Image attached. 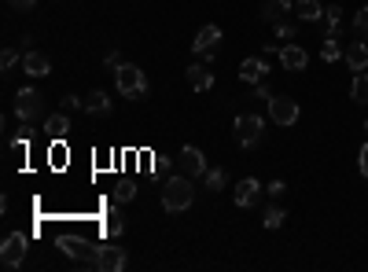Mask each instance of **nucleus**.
Wrapping results in <instances>:
<instances>
[{
    "mask_svg": "<svg viewBox=\"0 0 368 272\" xmlns=\"http://www.w3.org/2000/svg\"><path fill=\"white\" fill-rule=\"evenodd\" d=\"M192 202H195V188H192V177H169L166 184H162V206L169 214H184V210H192Z\"/></svg>",
    "mask_w": 368,
    "mask_h": 272,
    "instance_id": "nucleus-1",
    "label": "nucleus"
},
{
    "mask_svg": "<svg viewBox=\"0 0 368 272\" xmlns=\"http://www.w3.org/2000/svg\"><path fill=\"white\" fill-rule=\"evenodd\" d=\"M114 88L125 99H144L148 96V74H144L137 63H122V67L114 70Z\"/></svg>",
    "mask_w": 368,
    "mask_h": 272,
    "instance_id": "nucleus-2",
    "label": "nucleus"
},
{
    "mask_svg": "<svg viewBox=\"0 0 368 272\" xmlns=\"http://www.w3.org/2000/svg\"><path fill=\"white\" fill-rule=\"evenodd\" d=\"M41 111H45V96L37 93L33 85L19 88V93H15V118H19L22 125H30V122L41 118Z\"/></svg>",
    "mask_w": 368,
    "mask_h": 272,
    "instance_id": "nucleus-3",
    "label": "nucleus"
},
{
    "mask_svg": "<svg viewBox=\"0 0 368 272\" xmlns=\"http://www.w3.org/2000/svg\"><path fill=\"white\" fill-rule=\"evenodd\" d=\"M261 133H266V122H261L258 114H240V118H236V144L240 147H258Z\"/></svg>",
    "mask_w": 368,
    "mask_h": 272,
    "instance_id": "nucleus-4",
    "label": "nucleus"
},
{
    "mask_svg": "<svg viewBox=\"0 0 368 272\" xmlns=\"http://www.w3.org/2000/svg\"><path fill=\"white\" fill-rule=\"evenodd\" d=\"M26 250H30V236H22V232H11V236L4 239V247H0V262H4V269H19Z\"/></svg>",
    "mask_w": 368,
    "mask_h": 272,
    "instance_id": "nucleus-5",
    "label": "nucleus"
},
{
    "mask_svg": "<svg viewBox=\"0 0 368 272\" xmlns=\"http://www.w3.org/2000/svg\"><path fill=\"white\" fill-rule=\"evenodd\" d=\"M269 118H273L276 125L291 129V125L298 122V99H291V96H273V99H269Z\"/></svg>",
    "mask_w": 368,
    "mask_h": 272,
    "instance_id": "nucleus-6",
    "label": "nucleus"
},
{
    "mask_svg": "<svg viewBox=\"0 0 368 272\" xmlns=\"http://www.w3.org/2000/svg\"><path fill=\"white\" fill-rule=\"evenodd\" d=\"M177 166H181V173L184 177H192V180H199V177H206V154L199 151V147H181V154H177Z\"/></svg>",
    "mask_w": 368,
    "mask_h": 272,
    "instance_id": "nucleus-7",
    "label": "nucleus"
},
{
    "mask_svg": "<svg viewBox=\"0 0 368 272\" xmlns=\"http://www.w3.org/2000/svg\"><path fill=\"white\" fill-rule=\"evenodd\" d=\"M125 250L122 247H111V243H100V250H96V269L100 272H122L125 269Z\"/></svg>",
    "mask_w": 368,
    "mask_h": 272,
    "instance_id": "nucleus-8",
    "label": "nucleus"
},
{
    "mask_svg": "<svg viewBox=\"0 0 368 272\" xmlns=\"http://www.w3.org/2000/svg\"><path fill=\"white\" fill-rule=\"evenodd\" d=\"M258 195H261V184L254 177H243L240 184H236V191H232V199H236V206L240 210H251V206H258Z\"/></svg>",
    "mask_w": 368,
    "mask_h": 272,
    "instance_id": "nucleus-9",
    "label": "nucleus"
},
{
    "mask_svg": "<svg viewBox=\"0 0 368 272\" xmlns=\"http://www.w3.org/2000/svg\"><path fill=\"white\" fill-rule=\"evenodd\" d=\"M276 56H280V67L284 70H306V63H309V51L302 48V45H284Z\"/></svg>",
    "mask_w": 368,
    "mask_h": 272,
    "instance_id": "nucleus-10",
    "label": "nucleus"
},
{
    "mask_svg": "<svg viewBox=\"0 0 368 272\" xmlns=\"http://www.w3.org/2000/svg\"><path fill=\"white\" fill-rule=\"evenodd\" d=\"M287 11H295L291 0H261V11H258V19L261 22H284L287 19Z\"/></svg>",
    "mask_w": 368,
    "mask_h": 272,
    "instance_id": "nucleus-11",
    "label": "nucleus"
},
{
    "mask_svg": "<svg viewBox=\"0 0 368 272\" xmlns=\"http://www.w3.org/2000/svg\"><path fill=\"white\" fill-rule=\"evenodd\" d=\"M343 56H346V67H350L353 74H365V70H368V45H365V41H350Z\"/></svg>",
    "mask_w": 368,
    "mask_h": 272,
    "instance_id": "nucleus-12",
    "label": "nucleus"
},
{
    "mask_svg": "<svg viewBox=\"0 0 368 272\" xmlns=\"http://www.w3.org/2000/svg\"><path fill=\"white\" fill-rule=\"evenodd\" d=\"M184 77H188V85L195 88V93H210V88H214V70H206L203 63L188 67V70H184Z\"/></svg>",
    "mask_w": 368,
    "mask_h": 272,
    "instance_id": "nucleus-13",
    "label": "nucleus"
},
{
    "mask_svg": "<svg viewBox=\"0 0 368 272\" xmlns=\"http://www.w3.org/2000/svg\"><path fill=\"white\" fill-rule=\"evenodd\" d=\"M217 41H221V30H217L214 22H210V26H203V30L195 33L192 51H195V56H203V51H214V48H217Z\"/></svg>",
    "mask_w": 368,
    "mask_h": 272,
    "instance_id": "nucleus-14",
    "label": "nucleus"
},
{
    "mask_svg": "<svg viewBox=\"0 0 368 272\" xmlns=\"http://www.w3.org/2000/svg\"><path fill=\"white\" fill-rule=\"evenodd\" d=\"M22 70L30 77H45V74H52V59L45 56V51H26V56H22Z\"/></svg>",
    "mask_w": 368,
    "mask_h": 272,
    "instance_id": "nucleus-15",
    "label": "nucleus"
},
{
    "mask_svg": "<svg viewBox=\"0 0 368 272\" xmlns=\"http://www.w3.org/2000/svg\"><path fill=\"white\" fill-rule=\"evenodd\" d=\"M266 74H269V67H266V59H258V56H251V59H243V63H240V77H243L247 85L266 81Z\"/></svg>",
    "mask_w": 368,
    "mask_h": 272,
    "instance_id": "nucleus-16",
    "label": "nucleus"
},
{
    "mask_svg": "<svg viewBox=\"0 0 368 272\" xmlns=\"http://www.w3.org/2000/svg\"><path fill=\"white\" fill-rule=\"evenodd\" d=\"M85 114H92V118H107L111 114V96L100 93V88H92V93L85 96Z\"/></svg>",
    "mask_w": 368,
    "mask_h": 272,
    "instance_id": "nucleus-17",
    "label": "nucleus"
},
{
    "mask_svg": "<svg viewBox=\"0 0 368 272\" xmlns=\"http://www.w3.org/2000/svg\"><path fill=\"white\" fill-rule=\"evenodd\" d=\"M45 133H48V140H67V136H70V118H67V111H59V114H52V118H45Z\"/></svg>",
    "mask_w": 368,
    "mask_h": 272,
    "instance_id": "nucleus-18",
    "label": "nucleus"
},
{
    "mask_svg": "<svg viewBox=\"0 0 368 272\" xmlns=\"http://www.w3.org/2000/svg\"><path fill=\"white\" fill-rule=\"evenodd\" d=\"M295 15L302 22H321L324 19V8H321V0H298L295 4Z\"/></svg>",
    "mask_w": 368,
    "mask_h": 272,
    "instance_id": "nucleus-19",
    "label": "nucleus"
},
{
    "mask_svg": "<svg viewBox=\"0 0 368 272\" xmlns=\"http://www.w3.org/2000/svg\"><path fill=\"white\" fill-rule=\"evenodd\" d=\"M350 99H353V103H368V74H353Z\"/></svg>",
    "mask_w": 368,
    "mask_h": 272,
    "instance_id": "nucleus-20",
    "label": "nucleus"
},
{
    "mask_svg": "<svg viewBox=\"0 0 368 272\" xmlns=\"http://www.w3.org/2000/svg\"><path fill=\"white\" fill-rule=\"evenodd\" d=\"M321 59H324V63L343 59V45H339V37H324V45H321Z\"/></svg>",
    "mask_w": 368,
    "mask_h": 272,
    "instance_id": "nucleus-21",
    "label": "nucleus"
},
{
    "mask_svg": "<svg viewBox=\"0 0 368 272\" xmlns=\"http://www.w3.org/2000/svg\"><path fill=\"white\" fill-rule=\"evenodd\" d=\"M261 221H266V228H280L287 221L284 206H266V214H261Z\"/></svg>",
    "mask_w": 368,
    "mask_h": 272,
    "instance_id": "nucleus-22",
    "label": "nucleus"
},
{
    "mask_svg": "<svg viewBox=\"0 0 368 272\" xmlns=\"http://www.w3.org/2000/svg\"><path fill=\"white\" fill-rule=\"evenodd\" d=\"M203 188H206V191H221V188H225V170H206Z\"/></svg>",
    "mask_w": 368,
    "mask_h": 272,
    "instance_id": "nucleus-23",
    "label": "nucleus"
},
{
    "mask_svg": "<svg viewBox=\"0 0 368 272\" xmlns=\"http://www.w3.org/2000/svg\"><path fill=\"white\" fill-rule=\"evenodd\" d=\"M103 232H107V236H122V232H125L122 214H118V210H111V214H107V221H103Z\"/></svg>",
    "mask_w": 368,
    "mask_h": 272,
    "instance_id": "nucleus-24",
    "label": "nucleus"
},
{
    "mask_svg": "<svg viewBox=\"0 0 368 272\" xmlns=\"http://www.w3.org/2000/svg\"><path fill=\"white\" fill-rule=\"evenodd\" d=\"M353 33H358L361 41H368V4L358 11V15H353Z\"/></svg>",
    "mask_w": 368,
    "mask_h": 272,
    "instance_id": "nucleus-25",
    "label": "nucleus"
},
{
    "mask_svg": "<svg viewBox=\"0 0 368 272\" xmlns=\"http://www.w3.org/2000/svg\"><path fill=\"white\" fill-rule=\"evenodd\" d=\"M324 22H328V30H339L343 26V8H324Z\"/></svg>",
    "mask_w": 368,
    "mask_h": 272,
    "instance_id": "nucleus-26",
    "label": "nucleus"
},
{
    "mask_svg": "<svg viewBox=\"0 0 368 272\" xmlns=\"http://www.w3.org/2000/svg\"><path fill=\"white\" fill-rule=\"evenodd\" d=\"M133 195H137V184H129V180H122V184L114 188V199L118 202H133Z\"/></svg>",
    "mask_w": 368,
    "mask_h": 272,
    "instance_id": "nucleus-27",
    "label": "nucleus"
},
{
    "mask_svg": "<svg viewBox=\"0 0 368 272\" xmlns=\"http://www.w3.org/2000/svg\"><path fill=\"white\" fill-rule=\"evenodd\" d=\"M276 37H280V41H295V37H298V30H295V26L291 22H276Z\"/></svg>",
    "mask_w": 368,
    "mask_h": 272,
    "instance_id": "nucleus-28",
    "label": "nucleus"
},
{
    "mask_svg": "<svg viewBox=\"0 0 368 272\" xmlns=\"http://www.w3.org/2000/svg\"><path fill=\"white\" fill-rule=\"evenodd\" d=\"M63 111H85V96H63Z\"/></svg>",
    "mask_w": 368,
    "mask_h": 272,
    "instance_id": "nucleus-29",
    "label": "nucleus"
},
{
    "mask_svg": "<svg viewBox=\"0 0 368 272\" xmlns=\"http://www.w3.org/2000/svg\"><path fill=\"white\" fill-rule=\"evenodd\" d=\"M15 63H19V51H15V48H4V56H0V67H4V70H11Z\"/></svg>",
    "mask_w": 368,
    "mask_h": 272,
    "instance_id": "nucleus-30",
    "label": "nucleus"
},
{
    "mask_svg": "<svg viewBox=\"0 0 368 272\" xmlns=\"http://www.w3.org/2000/svg\"><path fill=\"white\" fill-rule=\"evenodd\" d=\"M63 154H67V147H63V140H56V151L48 147V159L56 162V166H63V162H67V159H63Z\"/></svg>",
    "mask_w": 368,
    "mask_h": 272,
    "instance_id": "nucleus-31",
    "label": "nucleus"
},
{
    "mask_svg": "<svg viewBox=\"0 0 368 272\" xmlns=\"http://www.w3.org/2000/svg\"><path fill=\"white\" fill-rule=\"evenodd\" d=\"M251 99H266V103H269V99H273L269 85H266V81H258V85H254V96H251Z\"/></svg>",
    "mask_w": 368,
    "mask_h": 272,
    "instance_id": "nucleus-32",
    "label": "nucleus"
},
{
    "mask_svg": "<svg viewBox=\"0 0 368 272\" xmlns=\"http://www.w3.org/2000/svg\"><path fill=\"white\" fill-rule=\"evenodd\" d=\"M266 191H269L273 199H280L284 191H287V184H284V180H273V184H266Z\"/></svg>",
    "mask_w": 368,
    "mask_h": 272,
    "instance_id": "nucleus-33",
    "label": "nucleus"
},
{
    "mask_svg": "<svg viewBox=\"0 0 368 272\" xmlns=\"http://www.w3.org/2000/svg\"><path fill=\"white\" fill-rule=\"evenodd\" d=\"M103 67H107V70H118V67H122V56H118V51H107V59H103Z\"/></svg>",
    "mask_w": 368,
    "mask_h": 272,
    "instance_id": "nucleus-34",
    "label": "nucleus"
},
{
    "mask_svg": "<svg viewBox=\"0 0 368 272\" xmlns=\"http://www.w3.org/2000/svg\"><path fill=\"white\" fill-rule=\"evenodd\" d=\"M8 8H11V11H30L33 0H8Z\"/></svg>",
    "mask_w": 368,
    "mask_h": 272,
    "instance_id": "nucleus-35",
    "label": "nucleus"
},
{
    "mask_svg": "<svg viewBox=\"0 0 368 272\" xmlns=\"http://www.w3.org/2000/svg\"><path fill=\"white\" fill-rule=\"evenodd\" d=\"M358 170L368 177V144H365V147H361V154H358Z\"/></svg>",
    "mask_w": 368,
    "mask_h": 272,
    "instance_id": "nucleus-36",
    "label": "nucleus"
},
{
    "mask_svg": "<svg viewBox=\"0 0 368 272\" xmlns=\"http://www.w3.org/2000/svg\"><path fill=\"white\" fill-rule=\"evenodd\" d=\"M365 133H368V122H365Z\"/></svg>",
    "mask_w": 368,
    "mask_h": 272,
    "instance_id": "nucleus-37",
    "label": "nucleus"
}]
</instances>
